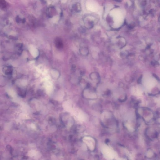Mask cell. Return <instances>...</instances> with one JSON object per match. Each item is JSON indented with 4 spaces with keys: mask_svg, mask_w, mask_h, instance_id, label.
Listing matches in <instances>:
<instances>
[{
    "mask_svg": "<svg viewBox=\"0 0 160 160\" xmlns=\"http://www.w3.org/2000/svg\"><path fill=\"white\" fill-rule=\"evenodd\" d=\"M80 54L84 56H86L88 54V49L85 47H82L80 48Z\"/></svg>",
    "mask_w": 160,
    "mask_h": 160,
    "instance_id": "3",
    "label": "cell"
},
{
    "mask_svg": "<svg viewBox=\"0 0 160 160\" xmlns=\"http://www.w3.org/2000/svg\"><path fill=\"white\" fill-rule=\"evenodd\" d=\"M55 44L56 47L58 49L62 48L64 46L62 40L59 38H57L55 40Z\"/></svg>",
    "mask_w": 160,
    "mask_h": 160,
    "instance_id": "2",
    "label": "cell"
},
{
    "mask_svg": "<svg viewBox=\"0 0 160 160\" xmlns=\"http://www.w3.org/2000/svg\"><path fill=\"white\" fill-rule=\"evenodd\" d=\"M7 7L6 2L5 0H0V8L4 9L6 8Z\"/></svg>",
    "mask_w": 160,
    "mask_h": 160,
    "instance_id": "4",
    "label": "cell"
},
{
    "mask_svg": "<svg viewBox=\"0 0 160 160\" xmlns=\"http://www.w3.org/2000/svg\"><path fill=\"white\" fill-rule=\"evenodd\" d=\"M50 75L52 78L54 80L58 79L60 76L59 71L55 69H52L50 71Z\"/></svg>",
    "mask_w": 160,
    "mask_h": 160,
    "instance_id": "1",
    "label": "cell"
}]
</instances>
